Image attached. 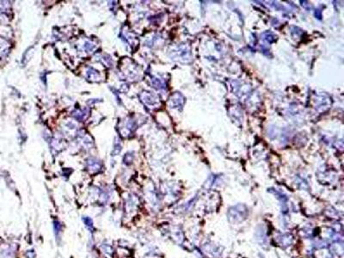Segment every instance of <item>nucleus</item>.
Segmentation results:
<instances>
[{"label": "nucleus", "mask_w": 344, "mask_h": 258, "mask_svg": "<svg viewBox=\"0 0 344 258\" xmlns=\"http://www.w3.org/2000/svg\"><path fill=\"white\" fill-rule=\"evenodd\" d=\"M89 169H91V170H93L94 172H95V171H97V170H99L100 169V168H101V165H100V163L99 162H95V161H94V160H92V161H89Z\"/></svg>", "instance_id": "nucleus-3"}, {"label": "nucleus", "mask_w": 344, "mask_h": 258, "mask_svg": "<svg viewBox=\"0 0 344 258\" xmlns=\"http://www.w3.org/2000/svg\"><path fill=\"white\" fill-rule=\"evenodd\" d=\"M53 229H54V233H55V235H56L57 237H60V234L61 231H62L61 224H60L59 221L54 220V221H53Z\"/></svg>", "instance_id": "nucleus-2"}, {"label": "nucleus", "mask_w": 344, "mask_h": 258, "mask_svg": "<svg viewBox=\"0 0 344 258\" xmlns=\"http://www.w3.org/2000/svg\"><path fill=\"white\" fill-rule=\"evenodd\" d=\"M102 250H103V251L107 254V255H109V256H112V254H113V248H112V246H110V245H109V244H103L102 246Z\"/></svg>", "instance_id": "nucleus-4"}, {"label": "nucleus", "mask_w": 344, "mask_h": 258, "mask_svg": "<svg viewBox=\"0 0 344 258\" xmlns=\"http://www.w3.org/2000/svg\"><path fill=\"white\" fill-rule=\"evenodd\" d=\"M83 221H84V225H85V226L87 227V229H88L91 232H93V231H94V225H93L92 219H91V218H89V217H84V218H83Z\"/></svg>", "instance_id": "nucleus-1"}]
</instances>
